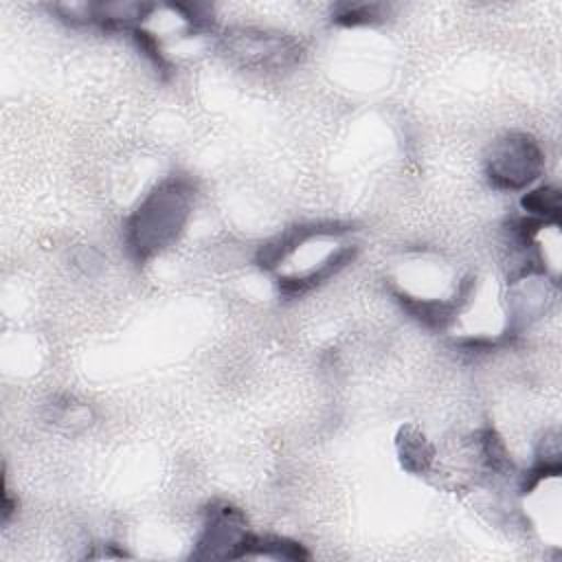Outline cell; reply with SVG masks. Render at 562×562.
Wrapping results in <instances>:
<instances>
[{
  "instance_id": "cell-1",
  "label": "cell",
  "mask_w": 562,
  "mask_h": 562,
  "mask_svg": "<svg viewBox=\"0 0 562 562\" xmlns=\"http://www.w3.org/2000/svg\"><path fill=\"white\" fill-rule=\"evenodd\" d=\"M193 195L187 178L169 176L138 202L125 222V244L136 261L149 259L180 237L193 209Z\"/></svg>"
},
{
  "instance_id": "cell-2",
  "label": "cell",
  "mask_w": 562,
  "mask_h": 562,
  "mask_svg": "<svg viewBox=\"0 0 562 562\" xmlns=\"http://www.w3.org/2000/svg\"><path fill=\"white\" fill-rule=\"evenodd\" d=\"M544 171L540 143L525 132L498 136L485 154V178L498 191L529 189Z\"/></svg>"
},
{
  "instance_id": "cell-3",
  "label": "cell",
  "mask_w": 562,
  "mask_h": 562,
  "mask_svg": "<svg viewBox=\"0 0 562 562\" xmlns=\"http://www.w3.org/2000/svg\"><path fill=\"white\" fill-rule=\"evenodd\" d=\"M248 533L246 516L237 507L213 503L206 509L195 558H239Z\"/></svg>"
},
{
  "instance_id": "cell-4",
  "label": "cell",
  "mask_w": 562,
  "mask_h": 562,
  "mask_svg": "<svg viewBox=\"0 0 562 562\" xmlns=\"http://www.w3.org/2000/svg\"><path fill=\"white\" fill-rule=\"evenodd\" d=\"M226 50L244 59L246 64L259 66L263 70L279 68L290 64L299 46L290 37H283L279 33H266V31H255V29H241L237 33H226L224 37Z\"/></svg>"
},
{
  "instance_id": "cell-5",
  "label": "cell",
  "mask_w": 562,
  "mask_h": 562,
  "mask_svg": "<svg viewBox=\"0 0 562 562\" xmlns=\"http://www.w3.org/2000/svg\"><path fill=\"white\" fill-rule=\"evenodd\" d=\"M520 209L529 217L560 224V191L551 184H540L536 189H529L520 198Z\"/></svg>"
},
{
  "instance_id": "cell-6",
  "label": "cell",
  "mask_w": 562,
  "mask_h": 562,
  "mask_svg": "<svg viewBox=\"0 0 562 562\" xmlns=\"http://www.w3.org/2000/svg\"><path fill=\"white\" fill-rule=\"evenodd\" d=\"M400 454L404 461V468L411 472H426L432 461V448L430 443L415 430L406 428L400 437Z\"/></svg>"
},
{
  "instance_id": "cell-7",
  "label": "cell",
  "mask_w": 562,
  "mask_h": 562,
  "mask_svg": "<svg viewBox=\"0 0 562 562\" xmlns=\"http://www.w3.org/2000/svg\"><path fill=\"white\" fill-rule=\"evenodd\" d=\"M384 4H338L331 13V20L342 26H367L384 20Z\"/></svg>"
}]
</instances>
